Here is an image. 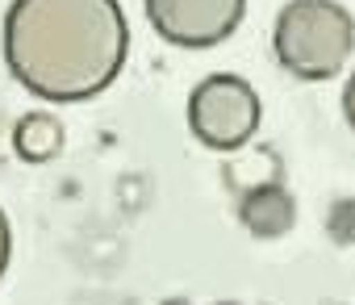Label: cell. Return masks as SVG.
<instances>
[{"label":"cell","mask_w":355,"mask_h":305,"mask_svg":"<svg viewBox=\"0 0 355 305\" xmlns=\"http://www.w3.org/2000/svg\"><path fill=\"white\" fill-rule=\"evenodd\" d=\"M0 51L26 92L51 105H80L121 76L130 21L117 0H13Z\"/></svg>","instance_id":"cell-1"},{"label":"cell","mask_w":355,"mask_h":305,"mask_svg":"<svg viewBox=\"0 0 355 305\" xmlns=\"http://www.w3.org/2000/svg\"><path fill=\"white\" fill-rule=\"evenodd\" d=\"M150 30L180 46V51H209L234 38L247 17V0H142Z\"/></svg>","instance_id":"cell-4"},{"label":"cell","mask_w":355,"mask_h":305,"mask_svg":"<svg viewBox=\"0 0 355 305\" xmlns=\"http://www.w3.org/2000/svg\"><path fill=\"white\" fill-rule=\"evenodd\" d=\"M9 259H13V222H9L5 205H0V280L9 272Z\"/></svg>","instance_id":"cell-7"},{"label":"cell","mask_w":355,"mask_h":305,"mask_svg":"<svg viewBox=\"0 0 355 305\" xmlns=\"http://www.w3.org/2000/svg\"><path fill=\"white\" fill-rule=\"evenodd\" d=\"M63 142H67V130L46 109H30L13 125V150L21 164H55L63 155Z\"/></svg>","instance_id":"cell-6"},{"label":"cell","mask_w":355,"mask_h":305,"mask_svg":"<svg viewBox=\"0 0 355 305\" xmlns=\"http://www.w3.org/2000/svg\"><path fill=\"white\" fill-rule=\"evenodd\" d=\"M351 46H355V17L338 0H288L276 13L272 26L276 63L301 84L334 80L347 67Z\"/></svg>","instance_id":"cell-2"},{"label":"cell","mask_w":355,"mask_h":305,"mask_svg":"<svg viewBox=\"0 0 355 305\" xmlns=\"http://www.w3.org/2000/svg\"><path fill=\"white\" fill-rule=\"evenodd\" d=\"M218 305H234V301H218Z\"/></svg>","instance_id":"cell-9"},{"label":"cell","mask_w":355,"mask_h":305,"mask_svg":"<svg viewBox=\"0 0 355 305\" xmlns=\"http://www.w3.org/2000/svg\"><path fill=\"white\" fill-rule=\"evenodd\" d=\"M239 218H243V226L255 238H280L297 222V201H293V193L280 180H263V184H255V189L243 193Z\"/></svg>","instance_id":"cell-5"},{"label":"cell","mask_w":355,"mask_h":305,"mask_svg":"<svg viewBox=\"0 0 355 305\" xmlns=\"http://www.w3.org/2000/svg\"><path fill=\"white\" fill-rule=\"evenodd\" d=\"M259 121H263V101L234 71H214L189 92V130L201 146L218 150V155L243 150L259 134Z\"/></svg>","instance_id":"cell-3"},{"label":"cell","mask_w":355,"mask_h":305,"mask_svg":"<svg viewBox=\"0 0 355 305\" xmlns=\"http://www.w3.org/2000/svg\"><path fill=\"white\" fill-rule=\"evenodd\" d=\"M343 117H347V125L355 130V71L347 76V88H343Z\"/></svg>","instance_id":"cell-8"}]
</instances>
